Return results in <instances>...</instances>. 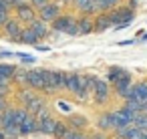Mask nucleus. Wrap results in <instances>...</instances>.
Returning a JSON list of instances; mask_svg holds the SVG:
<instances>
[{"label": "nucleus", "mask_w": 147, "mask_h": 139, "mask_svg": "<svg viewBox=\"0 0 147 139\" xmlns=\"http://www.w3.org/2000/svg\"><path fill=\"white\" fill-rule=\"evenodd\" d=\"M67 89V73L61 71H45V93H55L59 89Z\"/></svg>", "instance_id": "1"}, {"label": "nucleus", "mask_w": 147, "mask_h": 139, "mask_svg": "<svg viewBox=\"0 0 147 139\" xmlns=\"http://www.w3.org/2000/svg\"><path fill=\"white\" fill-rule=\"evenodd\" d=\"M109 14H111V22H113L115 28H125V26H129V24L133 22V18H135L133 10L127 8V6H119V8L111 10Z\"/></svg>", "instance_id": "2"}, {"label": "nucleus", "mask_w": 147, "mask_h": 139, "mask_svg": "<svg viewBox=\"0 0 147 139\" xmlns=\"http://www.w3.org/2000/svg\"><path fill=\"white\" fill-rule=\"evenodd\" d=\"M135 117L137 113H133L131 109L127 107H121L117 111H113V119H115V129H121V127H129L135 123Z\"/></svg>", "instance_id": "3"}, {"label": "nucleus", "mask_w": 147, "mask_h": 139, "mask_svg": "<svg viewBox=\"0 0 147 139\" xmlns=\"http://www.w3.org/2000/svg\"><path fill=\"white\" fill-rule=\"evenodd\" d=\"M67 89L75 93L79 99H85V77L77 73H67Z\"/></svg>", "instance_id": "4"}, {"label": "nucleus", "mask_w": 147, "mask_h": 139, "mask_svg": "<svg viewBox=\"0 0 147 139\" xmlns=\"http://www.w3.org/2000/svg\"><path fill=\"white\" fill-rule=\"evenodd\" d=\"M16 18H18L22 24L30 26L34 20H38V14H36V10H34L28 2H24L22 6H18V8H16Z\"/></svg>", "instance_id": "5"}, {"label": "nucleus", "mask_w": 147, "mask_h": 139, "mask_svg": "<svg viewBox=\"0 0 147 139\" xmlns=\"http://www.w3.org/2000/svg\"><path fill=\"white\" fill-rule=\"evenodd\" d=\"M4 32H6V36L10 38V40H14V43H20V36H22V30L26 28V26H22V22L18 20V18H10L4 26Z\"/></svg>", "instance_id": "6"}, {"label": "nucleus", "mask_w": 147, "mask_h": 139, "mask_svg": "<svg viewBox=\"0 0 147 139\" xmlns=\"http://www.w3.org/2000/svg\"><path fill=\"white\" fill-rule=\"evenodd\" d=\"M127 101H139L143 105H147V81H139L133 85L131 93H129V99Z\"/></svg>", "instance_id": "7"}, {"label": "nucleus", "mask_w": 147, "mask_h": 139, "mask_svg": "<svg viewBox=\"0 0 147 139\" xmlns=\"http://www.w3.org/2000/svg\"><path fill=\"white\" fill-rule=\"evenodd\" d=\"M59 16H61V6L55 4V2H51L47 8H42V10L38 12V18H40L42 22H47V24H53Z\"/></svg>", "instance_id": "8"}, {"label": "nucleus", "mask_w": 147, "mask_h": 139, "mask_svg": "<svg viewBox=\"0 0 147 139\" xmlns=\"http://www.w3.org/2000/svg\"><path fill=\"white\" fill-rule=\"evenodd\" d=\"M28 87L32 91H42L45 89V69L28 71Z\"/></svg>", "instance_id": "9"}, {"label": "nucleus", "mask_w": 147, "mask_h": 139, "mask_svg": "<svg viewBox=\"0 0 147 139\" xmlns=\"http://www.w3.org/2000/svg\"><path fill=\"white\" fill-rule=\"evenodd\" d=\"M109 81H101L99 79V83H97V89H95V93H93V99H95V105H105L107 101H109Z\"/></svg>", "instance_id": "10"}, {"label": "nucleus", "mask_w": 147, "mask_h": 139, "mask_svg": "<svg viewBox=\"0 0 147 139\" xmlns=\"http://www.w3.org/2000/svg\"><path fill=\"white\" fill-rule=\"evenodd\" d=\"M113 89H115V93H117L119 99L127 101V99H129V93H131V89H133V85H131V75L127 73V75H125V77H123Z\"/></svg>", "instance_id": "11"}, {"label": "nucleus", "mask_w": 147, "mask_h": 139, "mask_svg": "<svg viewBox=\"0 0 147 139\" xmlns=\"http://www.w3.org/2000/svg\"><path fill=\"white\" fill-rule=\"evenodd\" d=\"M73 4H75L77 10L83 12V16H91V14L99 12V10H97V4H95V0H73Z\"/></svg>", "instance_id": "12"}, {"label": "nucleus", "mask_w": 147, "mask_h": 139, "mask_svg": "<svg viewBox=\"0 0 147 139\" xmlns=\"http://www.w3.org/2000/svg\"><path fill=\"white\" fill-rule=\"evenodd\" d=\"M73 22H75L73 14H61V16L53 22V30H55V32H67Z\"/></svg>", "instance_id": "13"}, {"label": "nucleus", "mask_w": 147, "mask_h": 139, "mask_svg": "<svg viewBox=\"0 0 147 139\" xmlns=\"http://www.w3.org/2000/svg\"><path fill=\"white\" fill-rule=\"evenodd\" d=\"M111 26H113V22H111V14L109 12H101V14L95 16V32H105Z\"/></svg>", "instance_id": "14"}, {"label": "nucleus", "mask_w": 147, "mask_h": 139, "mask_svg": "<svg viewBox=\"0 0 147 139\" xmlns=\"http://www.w3.org/2000/svg\"><path fill=\"white\" fill-rule=\"evenodd\" d=\"M95 32V20L91 16H81L79 18V34H91Z\"/></svg>", "instance_id": "15"}, {"label": "nucleus", "mask_w": 147, "mask_h": 139, "mask_svg": "<svg viewBox=\"0 0 147 139\" xmlns=\"http://www.w3.org/2000/svg\"><path fill=\"white\" fill-rule=\"evenodd\" d=\"M99 129L101 133L103 131H109V129H115V119H113V111H105L99 119Z\"/></svg>", "instance_id": "16"}, {"label": "nucleus", "mask_w": 147, "mask_h": 139, "mask_svg": "<svg viewBox=\"0 0 147 139\" xmlns=\"http://www.w3.org/2000/svg\"><path fill=\"white\" fill-rule=\"evenodd\" d=\"M20 131H22V135H30V133H36L38 131V121H36V117L32 113H28V117H26L24 125L20 127Z\"/></svg>", "instance_id": "17"}, {"label": "nucleus", "mask_w": 147, "mask_h": 139, "mask_svg": "<svg viewBox=\"0 0 147 139\" xmlns=\"http://www.w3.org/2000/svg\"><path fill=\"white\" fill-rule=\"evenodd\" d=\"M119 2H121V0H95L99 14H101V12H111V10L119 8Z\"/></svg>", "instance_id": "18"}, {"label": "nucleus", "mask_w": 147, "mask_h": 139, "mask_svg": "<svg viewBox=\"0 0 147 139\" xmlns=\"http://www.w3.org/2000/svg\"><path fill=\"white\" fill-rule=\"evenodd\" d=\"M125 75H127V71H123L121 67H113V69H109L107 81H109V83H111V85L115 87V85H117V83H119V81H121V79H123Z\"/></svg>", "instance_id": "19"}, {"label": "nucleus", "mask_w": 147, "mask_h": 139, "mask_svg": "<svg viewBox=\"0 0 147 139\" xmlns=\"http://www.w3.org/2000/svg\"><path fill=\"white\" fill-rule=\"evenodd\" d=\"M18 97H20V101H22V107H28L38 95L30 89V87H24V89H20V93H18Z\"/></svg>", "instance_id": "20"}, {"label": "nucleus", "mask_w": 147, "mask_h": 139, "mask_svg": "<svg viewBox=\"0 0 147 139\" xmlns=\"http://www.w3.org/2000/svg\"><path fill=\"white\" fill-rule=\"evenodd\" d=\"M28 28H32V30H34V34H36L38 38H45V36L49 34V24H47V22H42L40 18H38V20H34Z\"/></svg>", "instance_id": "21"}, {"label": "nucleus", "mask_w": 147, "mask_h": 139, "mask_svg": "<svg viewBox=\"0 0 147 139\" xmlns=\"http://www.w3.org/2000/svg\"><path fill=\"white\" fill-rule=\"evenodd\" d=\"M57 123H59V121H55L53 117H49V119H45V121H38V131H40V133L53 135L55 129H57Z\"/></svg>", "instance_id": "22"}, {"label": "nucleus", "mask_w": 147, "mask_h": 139, "mask_svg": "<svg viewBox=\"0 0 147 139\" xmlns=\"http://www.w3.org/2000/svg\"><path fill=\"white\" fill-rule=\"evenodd\" d=\"M38 40H40V38H38V36L34 34V30H32V28H28V26H26V28L22 30L20 43H24V45H36Z\"/></svg>", "instance_id": "23"}, {"label": "nucleus", "mask_w": 147, "mask_h": 139, "mask_svg": "<svg viewBox=\"0 0 147 139\" xmlns=\"http://www.w3.org/2000/svg\"><path fill=\"white\" fill-rule=\"evenodd\" d=\"M69 125H71V129H77V131H79V129H87L89 123H87V119L81 117V115H71V117H69Z\"/></svg>", "instance_id": "24"}, {"label": "nucleus", "mask_w": 147, "mask_h": 139, "mask_svg": "<svg viewBox=\"0 0 147 139\" xmlns=\"http://www.w3.org/2000/svg\"><path fill=\"white\" fill-rule=\"evenodd\" d=\"M26 117H28V109H26V107H20V109H16V111H14V123H16L18 127H22V125H24Z\"/></svg>", "instance_id": "25"}, {"label": "nucleus", "mask_w": 147, "mask_h": 139, "mask_svg": "<svg viewBox=\"0 0 147 139\" xmlns=\"http://www.w3.org/2000/svg\"><path fill=\"white\" fill-rule=\"evenodd\" d=\"M18 67L14 65H0V77H6V79H14Z\"/></svg>", "instance_id": "26"}, {"label": "nucleus", "mask_w": 147, "mask_h": 139, "mask_svg": "<svg viewBox=\"0 0 147 139\" xmlns=\"http://www.w3.org/2000/svg\"><path fill=\"white\" fill-rule=\"evenodd\" d=\"M14 81L24 89V87H28V71H16V75H14Z\"/></svg>", "instance_id": "27"}, {"label": "nucleus", "mask_w": 147, "mask_h": 139, "mask_svg": "<svg viewBox=\"0 0 147 139\" xmlns=\"http://www.w3.org/2000/svg\"><path fill=\"white\" fill-rule=\"evenodd\" d=\"M42 107H45V101H42V97H36V99H34V101H32V103H30V105H28L26 109H28V113L36 115V113H38V111H40Z\"/></svg>", "instance_id": "28"}, {"label": "nucleus", "mask_w": 147, "mask_h": 139, "mask_svg": "<svg viewBox=\"0 0 147 139\" xmlns=\"http://www.w3.org/2000/svg\"><path fill=\"white\" fill-rule=\"evenodd\" d=\"M67 131H69V125L59 121V123H57V129H55V133H53V137H55V139H63V137L67 135Z\"/></svg>", "instance_id": "29"}, {"label": "nucleus", "mask_w": 147, "mask_h": 139, "mask_svg": "<svg viewBox=\"0 0 147 139\" xmlns=\"http://www.w3.org/2000/svg\"><path fill=\"white\" fill-rule=\"evenodd\" d=\"M123 107H127V109H131L133 113H143V103H139V101H125V105Z\"/></svg>", "instance_id": "30"}, {"label": "nucleus", "mask_w": 147, "mask_h": 139, "mask_svg": "<svg viewBox=\"0 0 147 139\" xmlns=\"http://www.w3.org/2000/svg\"><path fill=\"white\" fill-rule=\"evenodd\" d=\"M135 125H129V127H121V129H115V135L117 137H123V139H129V135L133 133Z\"/></svg>", "instance_id": "31"}, {"label": "nucleus", "mask_w": 147, "mask_h": 139, "mask_svg": "<svg viewBox=\"0 0 147 139\" xmlns=\"http://www.w3.org/2000/svg\"><path fill=\"white\" fill-rule=\"evenodd\" d=\"M49 4H51V0H30V6H32L34 10H38V12H40L42 8H47Z\"/></svg>", "instance_id": "32"}, {"label": "nucleus", "mask_w": 147, "mask_h": 139, "mask_svg": "<svg viewBox=\"0 0 147 139\" xmlns=\"http://www.w3.org/2000/svg\"><path fill=\"white\" fill-rule=\"evenodd\" d=\"M34 117H36V121H45V119H49V117H51V113H49V109H47V107H42Z\"/></svg>", "instance_id": "33"}, {"label": "nucleus", "mask_w": 147, "mask_h": 139, "mask_svg": "<svg viewBox=\"0 0 147 139\" xmlns=\"http://www.w3.org/2000/svg\"><path fill=\"white\" fill-rule=\"evenodd\" d=\"M8 12H10V10H2V8H0V26H4V24H6V22L10 20Z\"/></svg>", "instance_id": "34"}, {"label": "nucleus", "mask_w": 147, "mask_h": 139, "mask_svg": "<svg viewBox=\"0 0 147 139\" xmlns=\"http://www.w3.org/2000/svg\"><path fill=\"white\" fill-rule=\"evenodd\" d=\"M79 135H81V133H79L77 129H71V127H69V131H67V135H65L63 139H79Z\"/></svg>", "instance_id": "35"}, {"label": "nucleus", "mask_w": 147, "mask_h": 139, "mask_svg": "<svg viewBox=\"0 0 147 139\" xmlns=\"http://www.w3.org/2000/svg\"><path fill=\"white\" fill-rule=\"evenodd\" d=\"M143 137H145V133H143L141 129H137V127H135V129H133V133L129 135V139H143Z\"/></svg>", "instance_id": "36"}, {"label": "nucleus", "mask_w": 147, "mask_h": 139, "mask_svg": "<svg viewBox=\"0 0 147 139\" xmlns=\"http://www.w3.org/2000/svg\"><path fill=\"white\" fill-rule=\"evenodd\" d=\"M16 57H18L22 63H30V65H32V63H36V59H34V57H30V55H16Z\"/></svg>", "instance_id": "37"}, {"label": "nucleus", "mask_w": 147, "mask_h": 139, "mask_svg": "<svg viewBox=\"0 0 147 139\" xmlns=\"http://www.w3.org/2000/svg\"><path fill=\"white\" fill-rule=\"evenodd\" d=\"M57 107H59V111L71 113V105H69V103H65V101H59V103H57Z\"/></svg>", "instance_id": "38"}, {"label": "nucleus", "mask_w": 147, "mask_h": 139, "mask_svg": "<svg viewBox=\"0 0 147 139\" xmlns=\"http://www.w3.org/2000/svg\"><path fill=\"white\" fill-rule=\"evenodd\" d=\"M6 2H8V6H16V8L24 4V2H22V0H6Z\"/></svg>", "instance_id": "39"}, {"label": "nucleus", "mask_w": 147, "mask_h": 139, "mask_svg": "<svg viewBox=\"0 0 147 139\" xmlns=\"http://www.w3.org/2000/svg\"><path fill=\"white\" fill-rule=\"evenodd\" d=\"M8 109V105H6V99L4 97H0V113H4Z\"/></svg>", "instance_id": "40"}, {"label": "nucleus", "mask_w": 147, "mask_h": 139, "mask_svg": "<svg viewBox=\"0 0 147 139\" xmlns=\"http://www.w3.org/2000/svg\"><path fill=\"white\" fill-rule=\"evenodd\" d=\"M36 49H38L40 53H49V51H51V47H49V45H36Z\"/></svg>", "instance_id": "41"}, {"label": "nucleus", "mask_w": 147, "mask_h": 139, "mask_svg": "<svg viewBox=\"0 0 147 139\" xmlns=\"http://www.w3.org/2000/svg\"><path fill=\"white\" fill-rule=\"evenodd\" d=\"M6 95H8V87H0V97L6 99Z\"/></svg>", "instance_id": "42"}, {"label": "nucleus", "mask_w": 147, "mask_h": 139, "mask_svg": "<svg viewBox=\"0 0 147 139\" xmlns=\"http://www.w3.org/2000/svg\"><path fill=\"white\" fill-rule=\"evenodd\" d=\"M91 139H107V135H105V133H95Z\"/></svg>", "instance_id": "43"}, {"label": "nucleus", "mask_w": 147, "mask_h": 139, "mask_svg": "<svg viewBox=\"0 0 147 139\" xmlns=\"http://www.w3.org/2000/svg\"><path fill=\"white\" fill-rule=\"evenodd\" d=\"M8 57H12V53H0V59H8Z\"/></svg>", "instance_id": "44"}, {"label": "nucleus", "mask_w": 147, "mask_h": 139, "mask_svg": "<svg viewBox=\"0 0 147 139\" xmlns=\"http://www.w3.org/2000/svg\"><path fill=\"white\" fill-rule=\"evenodd\" d=\"M4 137H6V133H4L2 129H0V139H4Z\"/></svg>", "instance_id": "45"}, {"label": "nucleus", "mask_w": 147, "mask_h": 139, "mask_svg": "<svg viewBox=\"0 0 147 139\" xmlns=\"http://www.w3.org/2000/svg\"><path fill=\"white\" fill-rule=\"evenodd\" d=\"M79 139H87V137H85V135H83V133H81V135H79Z\"/></svg>", "instance_id": "46"}, {"label": "nucleus", "mask_w": 147, "mask_h": 139, "mask_svg": "<svg viewBox=\"0 0 147 139\" xmlns=\"http://www.w3.org/2000/svg\"><path fill=\"white\" fill-rule=\"evenodd\" d=\"M2 115H4V113H0V125H2Z\"/></svg>", "instance_id": "47"}, {"label": "nucleus", "mask_w": 147, "mask_h": 139, "mask_svg": "<svg viewBox=\"0 0 147 139\" xmlns=\"http://www.w3.org/2000/svg\"><path fill=\"white\" fill-rule=\"evenodd\" d=\"M113 139H123V137H117V135H115V137H113Z\"/></svg>", "instance_id": "48"}]
</instances>
